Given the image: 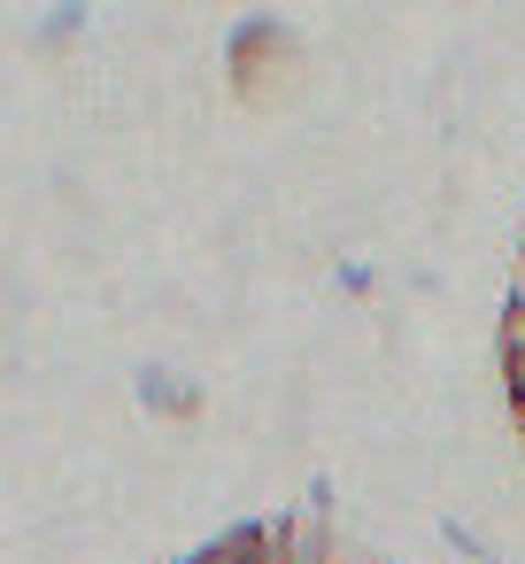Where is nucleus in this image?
<instances>
[{
  "label": "nucleus",
  "instance_id": "f257e3e1",
  "mask_svg": "<svg viewBox=\"0 0 525 564\" xmlns=\"http://www.w3.org/2000/svg\"><path fill=\"white\" fill-rule=\"evenodd\" d=\"M271 525H278L286 564H340V533H332L325 502H302V510H286V518H271Z\"/></svg>",
  "mask_w": 525,
  "mask_h": 564
},
{
  "label": "nucleus",
  "instance_id": "f03ea898",
  "mask_svg": "<svg viewBox=\"0 0 525 564\" xmlns=\"http://www.w3.org/2000/svg\"><path fill=\"white\" fill-rule=\"evenodd\" d=\"M502 379H510V402L525 410V356H510V364H502Z\"/></svg>",
  "mask_w": 525,
  "mask_h": 564
},
{
  "label": "nucleus",
  "instance_id": "7ed1b4c3",
  "mask_svg": "<svg viewBox=\"0 0 525 564\" xmlns=\"http://www.w3.org/2000/svg\"><path fill=\"white\" fill-rule=\"evenodd\" d=\"M517 448H525V410H517Z\"/></svg>",
  "mask_w": 525,
  "mask_h": 564
}]
</instances>
